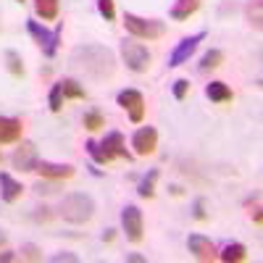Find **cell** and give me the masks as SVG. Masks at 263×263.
I'll return each mask as SVG.
<instances>
[{"instance_id":"11","label":"cell","mask_w":263,"mask_h":263,"mask_svg":"<svg viewBox=\"0 0 263 263\" xmlns=\"http://www.w3.org/2000/svg\"><path fill=\"white\" fill-rule=\"evenodd\" d=\"M156 142H158V132L153 126H140L132 137V147H135L137 156H150L156 150Z\"/></svg>"},{"instance_id":"36","label":"cell","mask_w":263,"mask_h":263,"mask_svg":"<svg viewBox=\"0 0 263 263\" xmlns=\"http://www.w3.org/2000/svg\"><path fill=\"white\" fill-rule=\"evenodd\" d=\"M3 242H6V234H3V232H0V245H3Z\"/></svg>"},{"instance_id":"32","label":"cell","mask_w":263,"mask_h":263,"mask_svg":"<svg viewBox=\"0 0 263 263\" xmlns=\"http://www.w3.org/2000/svg\"><path fill=\"white\" fill-rule=\"evenodd\" d=\"M126 260H129V263H145V255H140V253H126Z\"/></svg>"},{"instance_id":"23","label":"cell","mask_w":263,"mask_h":263,"mask_svg":"<svg viewBox=\"0 0 263 263\" xmlns=\"http://www.w3.org/2000/svg\"><path fill=\"white\" fill-rule=\"evenodd\" d=\"M6 66L13 77H24V61H21L16 50H6Z\"/></svg>"},{"instance_id":"13","label":"cell","mask_w":263,"mask_h":263,"mask_svg":"<svg viewBox=\"0 0 263 263\" xmlns=\"http://www.w3.org/2000/svg\"><path fill=\"white\" fill-rule=\"evenodd\" d=\"M187 248H190V253H192L197 260H213V258H216L213 242H211L208 237H203V234H190V237H187Z\"/></svg>"},{"instance_id":"6","label":"cell","mask_w":263,"mask_h":263,"mask_svg":"<svg viewBox=\"0 0 263 263\" xmlns=\"http://www.w3.org/2000/svg\"><path fill=\"white\" fill-rule=\"evenodd\" d=\"M121 58H124V63H126V69L135 71V74L147 71V66H150V61H153L150 50L142 45V42H132V40H124V42H121Z\"/></svg>"},{"instance_id":"9","label":"cell","mask_w":263,"mask_h":263,"mask_svg":"<svg viewBox=\"0 0 263 263\" xmlns=\"http://www.w3.org/2000/svg\"><path fill=\"white\" fill-rule=\"evenodd\" d=\"M121 227L126 232V239L140 242V239H142V211L137 205H126L121 211Z\"/></svg>"},{"instance_id":"7","label":"cell","mask_w":263,"mask_h":263,"mask_svg":"<svg viewBox=\"0 0 263 263\" xmlns=\"http://www.w3.org/2000/svg\"><path fill=\"white\" fill-rule=\"evenodd\" d=\"M116 100H119V105L124 108V111L129 114L132 124H140L142 121V116H145V98H142V92H137V90H121L116 95Z\"/></svg>"},{"instance_id":"19","label":"cell","mask_w":263,"mask_h":263,"mask_svg":"<svg viewBox=\"0 0 263 263\" xmlns=\"http://www.w3.org/2000/svg\"><path fill=\"white\" fill-rule=\"evenodd\" d=\"M34 11L42 21H53L58 16V0H34Z\"/></svg>"},{"instance_id":"38","label":"cell","mask_w":263,"mask_h":263,"mask_svg":"<svg viewBox=\"0 0 263 263\" xmlns=\"http://www.w3.org/2000/svg\"><path fill=\"white\" fill-rule=\"evenodd\" d=\"M0 161H3V156H0Z\"/></svg>"},{"instance_id":"27","label":"cell","mask_w":263,"mask_h":263,"mask_svg":"<svg viewBox=\"0 0 263 263\" xmlns=\"http://www.w3.org/2000/svg\"><path fill=\"white\" fill-rule=\"evenodd\" d=\"M84 126L90 129V132L100 129V126H103V116H100V111H90V114H84Z\"/></svg>"},{"instance_id":"2","label":"cell","mask_w":263,"mask_h":263,"mask_svg":"<svg viewBox=\"0 0 263 263\" xmlns=\"http://www.w3.org/2000/svg\"><path fill=\"white\" fill-rule=\"evenodd\" d=\"M87 153L95 158V163H111L114 158H126L132 161V156L126 153V145H124V137L121 132H111L103 142H95V140H87Z\"/></svg>"},{"instance_id":"20","label":"cell","mask_w":263,"mask_h":263,"mask_svg":"<svg viewBox=\"0 0 263 263\" xmlns=\"http://www.w3.org/2000/svg\"><path fill=\"white\" fill-rule=\"evenodd\" d=\"M221 260H227V263H237V260H245L248 258V248L245 245H239V242H234V245H227L224 248V253L218 255Z\"/></svg>"},{"instance_id":"37","label":"cell","mask_w":263,"mask_h":263,"mask_svg":"<svg viewBox=\"0 0 263 263\" xmlns=\"http://www.w3.org/2000/svg\"><path fill=\"white\" fill-rule=\"evenodd\" d=\"M16 3H24V0H16Z\"/></svg>"},{"instance_id":"12","label":"cell","mask_w":263,"mask_h":263,"mask_svg":"<svg viewBox=\"0 0 263 263\" xmlns=\"http://www.w3.org/2000/svg\"><path fill=\"white\" fill-rule=\"evenodd\" d=\"M34 171L40 174L42 179H71L74 177V166L69 163H50V161H40L34 166Z\"/></svg>"},{"instance_id":"10","label":"cell","mask_w":263,"mask_h":263,"mask_svg":"<svg viewBox=\"0 0 263 263\" xmlns=\"http://www.w3.org/2000/svg\"><path fill=\"white\" fill-rule=\"evenodd\" d=\"M11 163L18 171H34V166H37V147H34V142H21L13 150Z\"/></svg>"},{"instance_id":"24","label":"cell","mask_w":263,"mask_h":263,"mask_svg":"<svg viewBox=\"0 0 263 263\" xmlns=\"http://www.w3.org/2000/svg\"><path fill=\"white\" fill-rule=\"evenodd\" d=\"M48 103H50V111L58 114L63 108V90H61V82L50 87V95H48Z\"/></svg>"},{"instance_id":"14","label":"cell","mask_w":263,"mask_h":263,"mask_svg":"<svg viewBox=\"0 0 263 263\" xmlns=\"http://www.w3.org/2000/svg\"><path fill=\"white\" fill-rule=\"evenodd\" d=\"M21 192H24V187H21V182H16L8 171H0V195H3L6 203H16Z\"/></svg>"},{"instance_id":"18","label":"cell","mask_w":263,"mask_h":263,"mask_svg":"<svg viewBox=\"0 0 263 263\" xmlns=\"http://www.w3.org/2000/svg\"><path fill=\"white\" fill-rule=\"evenodd\" d=\"M61 90H63V100H84L87 98L84 87L77 79H63L61 82Z\"/></svg>"},{"instance_id":"16","label":"cell","mask_w":263,"mask_h":263,"mask_svg":"<svg viewBox=\"0 0 263 263\" xmlns=\"http://www.w3.org/2000/svg\"><path fill=\"white\" fill-rule=\"evenodd\" d=\"M197 8H200V0H177V3L171 6V18H174V21H184V18H190Z\"/></svg>"},{"instance_id":"1","label":"cell","mask_w":263,"mask_h":263,"mask_svg":"<svg viewBox=\"0 0 263 263\" xmlns=\"http://www.w3.org/2000/svg\"><path fill=\"white\" fill-rule=\"evenodd\" d=\"M71 63L79 66L84 74H90L95 79H105L116 71V58L114 53L103 45H79L71 53Z\"/></svg>"},{"instance_id":"4","label":"cell","mask_w":263,"mask_h":263,"mask_svg":"<svg viewBox=\"0 0 263 263\" xmlns=\"http://www.w3.org/2000/svg\"><path fill=\"white\" fill-rule=\"evenodd\" d=\"M124 24L129 34H135L140 40H161L166 34V24L158 18H140L135 13H124Z\"/></svg>"},{"instance_id":"31","label":"cell","mask_w":263,"mask_h":263,"mask_svg":"<svg viewBox=\"0 0 263 263\" xmlns=\"http://www.w3.org/2000/svg\"><path fill=\"white\" fill-rule=\"evenodd\" d=\"M50 260H53V263H63V260H66V263H77V255H74V253H58V255H53Z\"/></svg>"},{"instance_id":"3","label":"cell","mask_w":263,"mask_h":263,"mask_svg":"<svg viewBox=\"0 0 263 263\" xmlns=\"http://www.w3.org/2000/svg\"><path fill=\"white\" fill-rule=\"evenodd\" d=\"M92 213H95V200L84 192H74L61 203V216H63V221H69V224L90 221Z\"/></svg>"},{"instance_id":"15","label":"cell","mask_w":263,"mask_h":263,"mask_svg":"<svg viewBox=\"0 0 263 263\" xmlns=\"http://www.w3.org/2000/svg\"><path fill=\"white\" fill-rule=\"evenodd\" d=\"M21 124L18 119H8V116H0V145H8V142H16L21 137Z\"/></svg>"},{"instance_id":"30","label":"cell","mask_w":263,"mask_h":263,"mask_svg":"<svg viewBox=\"0 0 263 263\" xmlns=\"http://www.w3.org/2000/svg\"><path fill=\"white\" fill-rule=\"evenodd\" d=\"M192 216L197 218V221H205V200H203V197H197V200H195V205H192Z\"/></svg>"},{"instance_id":"5","label":"cell","mask_w":263,"mask_h":263,"mask_svg":"<svg viewBox=\"0 0 263 263\" xmlns=\"http://www.w3.org/2000/svg\"><path fill=\"white\" fill-rule=\"evenodd\" d=\"M27 32L34 37V42L42 48V53H45L48 58H53L58 53V42H61V34H63V24H58L55 29H45L40 24V21H27Z\"/></svg>"},{"instance_id":"8","label":"cell","mask_w":263,"mask_h":263,"mask_svg":"<svg viewBox=\"0 0 263 263\" xmlns=\"http://www.w3.org/2000/svg\"><path fill=\"white\" fill-rule=\"evenodd\" d=\"M203 40H205V32H197V34H192V37H184L179 45L171 50V55H168V66H171V69H177V66L187 63L190 55L197 50V45H200Z\"/></svg>"},{"instance_id":"25","label":"cell","mask_w":263,"mask_h":263,"mask_svg":"<svg viewBox=\"0 0 263 263\" xmlns=\"http://www.w3.org/2000/svg\"><path fill=\"white\" fill-rule=\"evenodd\" d=\"M248 21L255 29L263 27V21H260V0H250V3H248Z\"/></svg>"},{"instance_id":"26","label":"cell","mask_w":263,"mask_h":263,"mask_svg":"<svg viewBox=\"0 0 263 263\" xmlns=\"http://www.w3.org/2000/svg\"><path fill=\"white\" fill-rule=\"evenodd\" d=\"M98 11L105 21H114L116 16V8H114V0H98Z\"/></svg>"},{"instance_id":"35","label":"cell","mask_w":263,"mask_h":263,"mask_svg":"<svg viewBox=\"0 0 263 263\" xmlns=\"http://www.w3.org/2000/svg\"><path fill=\"white\" fill-rule=\"evenodd\" d=\"M103 239H105V242H111V239H114V229H108V232L103 234Z\"/></svg>"},{"instance_id":"34","label":"cell","mask_w":263,"mask_h":263,"mask_svg":"<svg viewBox=\"0 0 263 263\" xmlns=\"http://www.w3.org/2000/svg\"><path fill=\"white\" fill-rule=\"evenodd\" d=\"M253 221H255V224H260V221H263V216H260V205H255V211H253Z\"/></svg>"},{"instance_id":"21","label":"cell","mask_w":263,"mask_h":263,"mask_svg":"<svg viewBox=\"0 0 263 263\" xmlns=\"http://www.w3.org/2000/svg\"><path fill=\"white\" fill-rule=\"evenodd\" d=\"M156 179H158V171L150 168V171L145 174V179L140 182V187H137L140 197H153V195H156Z\"/></svg>"},{"instance_id":"17","label":"cell","mask_w":263,"mask_h":263,"mask_svg":"<svg viewBox=\"0 0 263 263\" xmlns=\"http://www.w3.org/2000/svg\"><path fill=\"white\" fill-rule=\"evenodd\" d=\"M205 95H208L213 103H227V100H232V90H229V84H224V82H211V84L205 87Z\"/></svg>"},{"instance_id":"29","label":"cell","mask_w":263,"mask_h":263,"mask_svg":"<svg viewBox=\"0 0 263 263\" xmlns=\"http://www.w3.org/2000/svg\"><path fill=\"white\" fill-rule=\"evenodd\" d=\"M21 258L24 260H42V250L37 245H24L21 248Z\"/></svg>"},{"instance_id":"33","label":"cell","mask_w":263,"mask_h":263,"mask_svg":"<svg viewBox=\"0 0 263 263\" xmlns=\"http://www.w3.org/2000/svg\"><path fill=\"white\" fill-rule=\"evenodd\" d=\"M0 260H3V263H8V260H16V255H13L11 250H6V253H0Z\"/></svg>"},{"instance_id":"22","label":"cell","mask_w":263,"mask_h":263,"mask_svg":"<svg viewBox=\"0 0 263 263\" xmlns=\"http://www.w3.org/2000/svg\"><path fill=\"white\" fill-rule=\"evenodd\" d=\"M221 61H224V53L221 50H208L203 58H200V71H211V69H218L221 66Z\"/></svg>"},{"instance_id":"28","label":"cell","mask_w":263,"mask_h":263,"mask_svg":"<svg viewBox=\"0 0 263 263\" xmlns=\"http://www.w3.org/2000/svg\"><path fill=\"white\" fill-rule=\"evenodd\" d=\"M187 92H190V79H177L174 82V98L177 100H184Z\"/></svg>"}]
</instances>
